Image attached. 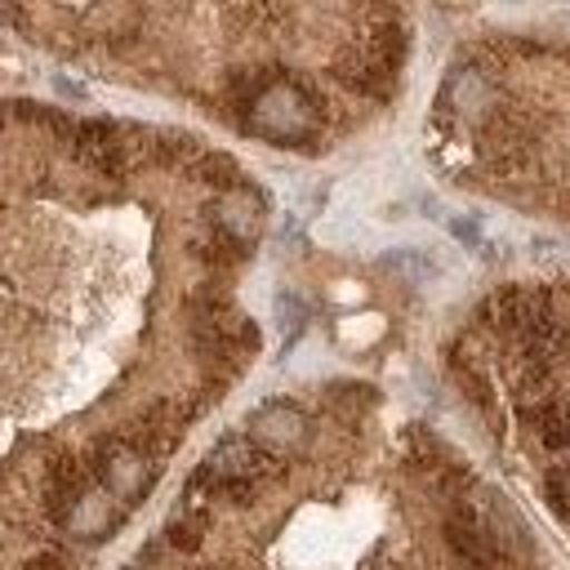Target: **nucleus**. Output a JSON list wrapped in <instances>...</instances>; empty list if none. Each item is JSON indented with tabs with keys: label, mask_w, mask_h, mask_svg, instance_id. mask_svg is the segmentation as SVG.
Returning <instances> with one entry per match:
<instances>
[{
	"label": "nucleus",
	"mask_w": 570,
	"mask_h": 570,
	"mask_svg": "<svg viewBox=\"0 0 570 570\" xmlns=\"http://www.w3.org/2000/svg\"><path fill=\"white\" fill-rule=\"evenodd\" d=\"M316 125V107L312 98L289 85V80H267L254 98H249V129L272 138V142H294L307 138Z\"/></svg>",
	"instance_id": "f257e3e1"
},
{
	"label": "nucleus",
	"mask_w": 570,
	"mask_h": 570,
	"mask_svg": "<svg viewBox=\"0 0 570 570\" xmlns=\"http://www.w3.org/2000/svg\"><path fill=\"white\" fill-rule=\"evenodd\" d=\"M214 227H218V236H227V240H236V245H249L258 232H263V200H258V191H249V187H223V196L214 200Z\"/></svg>",
	"instance_id": "f03ea898"
},
{
	"label": "nucleus",
	"mask_w": 570,
	"mask_h": 570,
	"mask_svg": "<svg viewBox=\"0 0 570 570\" xmlns=\"http://www.w3.org/2000/svg\"><path fill=\"white\" fill-rule=\"evenodd\" d=\"M249 432H254V441L267 445V450H294V445H303V436H307V419H303V410H294V405H285V401H272V405L254 410Z\"/></svg>",
	"instance_id": "7ed1b4c3"
},
{
	"label": "nucleus",
	"mask_w": 570,
	"mask_h": 570,
	"mask_svg": "<svg viewBox=\"0 0 570 570\" xmlns=\"http://www.w3.org/2000/svg\"><path fill=\"white\" fill-rule=\"evenodd\" d=\"M98 472H102V490L111 499H125L129 503V499H138L147 490V454L134 450V445L107 450V459L98 463Z\"/></svg>",
	"instance_id": "20e7f679"
},
{
	"label": "nucleus",
	"mask_w": 570,
	"mask_h": 570,
	"mask_svg": "<svg viewBox=\"0 0 570 570\" xmlns=\"http://www.w3.org/2000/svg\"><path fill=\"white\" fill-rule=\"evenodd\" d=\"M267 459H263V450L254 445V441H223L209 459H205V481H218V485H245L249 476H258V468H263Z\"/></svg>",
	"instance_id": "39448f33"
},
{
	"label": "nucleus",
	"mask_w": 570,
	"mask_h": 570,
	"mask_svg": "<svg viewBox=\"0 0 570 570\" xmlns=\"http://www.w3.org/2000/svg\"><path fill=\"white\" fill-rule=\"evenodd\" d=\"M445 539H450V548H454L472 570H490V566L499 561L494 534H490L485 525H476L472 517H450V521H445Z\"/></svg>",
	"instance_id": "423d86ee"
},
{
	"label": "nucleus",
	"mask_w": 570,
	"mask_h": 570,
	"mask_svg": "<svg viewBox=\"0 0 570 570\" xmlns=\"http://www.w3.org/2000/svg\"><path fill=\"white\" fill-rule=\"evenodd\" d=\"M76 534H85V539H102L111 525H116V508H111V494L98 485V490H80V499L67 508V517H62Z\"/></svg>",
	"instance_id": "0eeeda50"
},
{
	"label": "nucleus",
	"mask_w": 570,
	"mask_h": 570,
	"mask_svg": "<svg viewBox=\"0 0 570 570\" xmlns=\"http://www.w3.org/2000/svg\"><path fill=\"white\" fill-rule=\"evenodd\" d=\"M490 102H494V89H490V80H485L476 67H459V71L445 80V107H450V111H459V116H481Z\"/></svg>",
	"instance_id": "6e6552de"
},
{
	"label": "nucleus",
	"mask_w": 570,
	"mask_h": 570,
	"mask_svg": "<svg viewBox=\"0 0 570 570\" xmlns=\"http://www.w3.org/2000/svg\"><path fill=\"white\" fill-rule=\"evenodd\" d=\"M525 419L539 428V436H543L552 450H566V445H570V405H561V401H539L534 410H525Z\"/></svg>",
	"instance_id": "1a4fd4ad"
},
{
	"label": "nucleus",
	"mask_w": 570,
	"mask_h": 570,
	"mask_svg": "<svg viewBox=\"0 0 570 570\" xmlns=\"http://www.w3.org/2000/svg\"><path fill=\"white\" fill-rule=\"evenodd\" d=\"M548 499L557 512H570V472L566 468H552L548 472Z\"/></svg>",
	"instance_id": "9d476101"
},
{
	"label": "nucleus",
	"mask_w": 570,
	"mask_h": 570,
	"mask_svg": "<svg viewBox=\"0 0 570 570\" xmlns=\"http://www.w3.org/2000/svg\"><path fill=\"white\" fill-rule=\"evenodd\" d=\"M169 543L174 548H196L200 543V521H174L169 525Z\"/></svg>",
	"instance_id": "9b49d317"
}]
</instances>
